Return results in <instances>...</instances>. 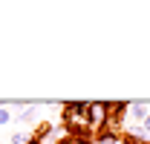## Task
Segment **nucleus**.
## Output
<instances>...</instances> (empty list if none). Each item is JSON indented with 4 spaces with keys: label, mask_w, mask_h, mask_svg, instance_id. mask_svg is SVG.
Wrapping results in <instances>:
<instances>
[{
    "label": "nucleus",
    "mask_w": 150,
    "mask_h": 144,
    "mask_svg": "<svg viewBox=\"0 0 150 144\" xmlns=\"http://www.w3.org/2000/svg\"><path fill=\"white\" fill-rule=\"evenodd\" d=\"M104 112H107L104 124L115 133H124V118L130 112V101H104Z\"/></svg>",
    "instance_id": "1"
},
{
    "label": "nucleus",
    "mask_w": 150,
    "mask_h": 144,
    "mask_svg": "<svg viewBox=\"0 0 150 144\" xmlns=\"http://www.w3.org/2000/svg\"><path fill=\"white\" fill-rule=\"evenodd\" d=\"M29 141V136H23V133H12V138H9V144H26Z\"/></svg>",
    "instance_id": "6"
},
{
    "label": "nucleus",
    "mask_w": 150,
    "mask_h": 144,
    "mask_svg": "<svg viewBox=\"0 0 150 144\" xmlns=\"http://www.w3.org/2000/svg\"><path fill=\"white\" fill-rule=\"evenodd\" d=\"M52 144H78V141H75V138H69L67 133H61V136H58V138H55Z\"/></svg>",
    "instance_id": "7"
},
{
    "label": "nucleus",
    "mask_w": 150,
    "mask_h": 144,
    "mask_svg": "<svg viewBox=\"0 0 150 144\" xmlns=\"http://www.w3.org/2000/svg\"><path fill=\"white\" fill-rule=\"evenodd\" d=\"M26 144H46V141H38V138H32V136H29V141Z\"/></svg>",
    "instance_id": "9"
},
{
    "label": "nucleus",
    "mask_w": 150,
    "mask_h": 144,
    "mask_svg": "<svg viewBox=\"0 0 150 144\" xmlns=\"http://www.w3.org/2000/svg\"><path fill=\"white\" fill-rule=\"evenodd\" d=\"M150 115V109L144 101H130V112H127V118H133L136 121V127H142L144 124V118Z\"/></svg>",
    "instance_id": "2"
},
{
    "label": "nucleus",
    "mask_w": 150,
    "mask_h": 144,
    "mask_svg": "<svg viewBox=\"0 0 150 144\" xmlns=\"http://www.w3.org/2000/svg\"><path fill=\"white\" fill-rule=\"evenodd\" d=\"M142 127H144V133H147V136H150V115H147V118H144V124H142Z\"/></svg>",
    "instance_id": "8"
},
{
    "label": "nucleus",
    "mask_w": 150,
    "mask_h": 144,
    "mask_svg": "<svg viewBox=\"0 0 150 144\" xmlns=\"http://www.w3.org/2000/svg\"><path fill=\"white\" fill-rule=\"evenodd\" d=\"M52 133H55V124L43 118V121H38V124H35V130H32V138H38V141H46Z\"/></svg>",
    "instance_id": "3"
},
{
    "label": "nucleus",
    "mask_w": 150,
    "mask_h": 144,
    "mask_svg": "<svg viewBox=\"0 0 150 144\" xmlns=\"http://www.w3.org/2000/svg\"><path fill=\"white\" fill-rule=\"evenodd\" d=\"M15 121V112H9L6 107H0V127H6V124H12Z\"/></svg>",
    "instance_id": "5"
},
{
    "label": "nucleus",
    "mask_w": 150,
    "mask_h": 144,
    "mask_svg": "<svg viewBox=\"0 0 150 144\" xmlns=\"http://www.w3.org/2000/svg\"><path fill=\"white\" fill-rule=\"evenodd\" d=\"M144 144H150V141H144Z\"/></svg>",
    "instance_id": "10"
},
{
    "label": "nucleus",
    "mask_w": 150,
    "mask_h": 144,
    "mask_svg": "<svg viewBox=\"0 0 150 144\" xmlns=\"http://www.w3.org/2000/svg\"><path fill=\"white\" fill-rule=\"evenodd\" d=\"M118 144H144V141H142V138H139L133 130H124V133H121V141H118Z\"/></svg>",
    "instance_id": "4"
}]
</instances>
